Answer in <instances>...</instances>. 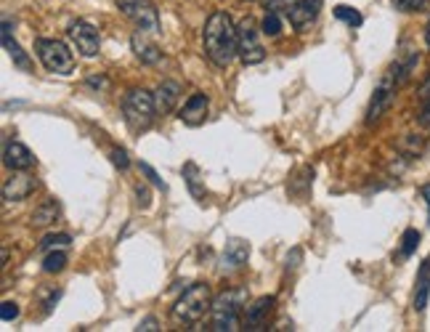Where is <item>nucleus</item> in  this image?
<instances>
[{"mask_svg":"<svg viewBox=\"0 0 430 332\" xmlns=\"http://www.w3.org/2000/svg\"><path fill=\"white\" fill-rule=\"evenodd\" d=\"M202 43H205V53L215 67H229L237 53V27L231 21L229 14L215 11L210 19L205 21V32H202Z\"/></svg>","mask_w":430,"mask_h":332,"instance_id":"1","label":"nucleus"},{"mask_svg":"<svg viewBox=\"0 0 430 332\" xmlns=\"http://www.w3.org/2000/svg\"><path fill=\"white\" fill-rule=\"evenodd\" d=\"M213 306V298H210V287L205 282H194L189 284L183 295H181L176 306H173V319L178 324H197L210 311Z\"/></svg>","mask_w":430,"mask_h":332,"instance_id":"2","label":"nucleus"},{"mask_svg":"<svg viewBox=\"0 0 430 332\" xmlns=\"http://www.w3.org/2000/svg\"><path fill=\"white\" fill-rule=\"evenodd\" d=\"M244 303H247V292H244V290H226V292H220L218 298L213 301V306H210L213 330H218V332L240 330Z\"/></svg>","mask_w":430,"mask_h":332,"instance_id":"3","label":"nucleus"},{"mask_svg":"<svg viewBox=\"0 0 430 332\" xmlns=\"http://www.w3.org/2000/svg\"><path fill=\"white\" fill-rule=\"evenodd\" d=\"M122 114H125V122L133 133L146 131L154 117H157V107H154V93L144 91V88H133V91L125 93L122 99Z\"/></svg>","mask_w":430,"mask_h":332,"instance_id":"4","label":"nucleus"},{"mask_svg":"<svg viewBox=\"0 0 430 332\" xmlns=\"http://www.w3.org/2000/svg\"><path fill=\"white\" fill-rule=\"evenodd\" d=\"M266 9L279 11L284 19H290L295 30H306L311 21L319 16L321 0H266Z\"/></svg>","mask_w":430,"mask_h":332,"instance_id":"5","label":"nucleus"},{"mask_svg":"<svg viewBox=\"0 0 430 332\" xmlns=\"http://www.w3.org/2000/svg\"><path fill=\"white\" fill-rule=\"evenodd\" d=\"M35 50L41 56L43 67L48 72H53V75H70L75 70V56H72V50L61 41L41 38V41H35Z\"/></svg>","mask_w":430,"mask_h":332,"instance_id":"6","label":"nucleus"},{"mask_svg":"<svg viewBox=\"0 0 430 332\" xmlns=\"http://www.w3.org/2000/svg\"><path fill=\"white\" fill-rule=\"evenodd\" d=\"M117 9L141 32H160V16H157V9L151 0H117Z\"/></svg>","mask_w":430,"mask_h":332,"instance_id":"7","label":"nucleus"},{"mask_svg":"<svg viewBox=\"0 0 430 332\" xmlns=\"http://www.w3.org/2000/svg\"><path fill=\"white\" fill-rule=\"evenodd\" d=\"M237 53L240 59L250 67V64H260L266 59V50L258 41V30L250 19H242L240 27H237Z\"/></svg>","mask_w":430,"mask_h":332,"instance_id":"8","label":"nucleus"},{"mask_svg":"<svg viewBox=\"0 0 430 332\" xmlns=\"http://www.w3.org/2000/svg\"><path fill=\"white\" fill-rule=\"evenodd\" d=\"M401 82L396 80V75L388 70V75L380 80V85L375 88L372 93V101H370V109H367V125H375V122L380 120L382 114L390 109V104L396 99V88H399Z\"/></svg>","mask_w":430,"mask_h":332,"instance_id":"9","label":"nucleus"},{"mask_svg":"<svg viewBox=\"0 0 430 332\" xmlns=\"http://www.w3.org/2000/svg\"><path fill=\"white\" fill-rule=\"evenodd\" d=\"M67 35H70L75 48L80 50L85 59H93L99 53V30L93 24H88V21H72Z\"/></svg>","mask_w":430,"mask_h":332,"instance_id":"10","label":"nucleus"},{"mask_svg":"<svg viewBox=\"0 0 430 332\" xmlns=\"http://www.w3.org/2000/svg\"><path fill=\"white\" fill-rule=\"evenodd\" d=\"M35 186H38L35 176H30V173L24 171H14V176L3 183V197L9 202H19L24 197H30L32 191H35Z\"/></svg>","mask_w":430,"mask_h":332,"instance_id":"11","label":"nucleus"},{"mask_svg":"<svg viewBox=\"0 0 430 332\" xmlns=\"http://www.w3.org/2000/svg\"><path fill=\"white\" fill-rule=\"evenodd\" d=\"M274 295H263L258 301L244 309V330H263L269 324V314L274 311Z\"/></svg>","mask_w":430,"mask_h":332,"instance_id":"12","label":"nucleus"},{"mask_svg":"<svg viewBox=\"0 0 430 332\" xmlns=\"http://www.w3.org/2000/svg\"><path fill=\"white\" fill-rule=\"evenodd\" d=\"M208 107H210V101L205 93H191L189 101L183 104V109L178 112V117L183 125H189V128H197L202 122L208 120Z\"/></svg>","mask_w":430,"mask_h":332,"instance_id":"13","label":"nucleus"},{"mask_svg":"<svg viewBox=\"0 0 430 332\" xmlns=\"http://www.w3.org/2000/svg\"><path fill=\"white\" fill-rule=\"evenodd\" d=\"M247 255H250L247 242L229 240V242H226V250H223V255H220V272H223V274L240 272L242 266L247 263Z\"/></svg>","mask_w":430,"mask_h":332,"instance_id":"14","label":"nucleus"},{"mask_svg":"<svg viewBox=\"0 0 430 332\" xmlns=\"http://www.w3.org/2000/svg\"><path fill=\"white\" fill-rule=\"evenodd\" d=\"M3 162H6V168H11V171H30L32 165H35V154L21 141H11L6 144V149H3Z\"/></svg>","mask_w":430,"mask_h":332,"instance_id":"15","label":"nucleus"},{"mask_svg":"<svg viewBox=\"0 0 430 332\" xmlns=\"http://www.w3.org/2000/svg\"><path fill=\"white\" fill-rule=\"evenodd\" d=\"M181 99V85L178 82H162L160 88L154 91V107H157V114H168V112L176 109V104Z\"/></svg>","mask_w":430,"mask_h":332,"instance_id":"16","label":"nucleus"},{"mask_svg":"<svg viewBox=\"0 0 430 332\" xmlns=\"http://www.w3.org/2000/svg\"><path fill=\"white\" fill-rule=\"evenodd\" d=\"M130 48H133V53H136L144 64H160L162 61V50L151 41H146L141 32H136V35L130 38Z\"/></svg>","mask_w":430,"mask_h":332,"instance_id":"17","label":"nucleus"},{"mask_svg":"<svg viewBox=\"0 0 430 332\" xmlns=\"http://www.w3.org/2000/svg\"><path fill=\"white\" fill-rule=\"evenodd\" d=\"M3 48L9 50V56L14 59V64L19 67V70L30 72L32 70V61L30 56L21 50V45L16 41H11V21H3Z\"/></svg>","mask_w":430,"mask_h":332,"instance_id":"18","label":"nucleus"},{"mask_svg":"<svg viewBox=\"0 0 430 332\" xmlns=\"http://www.w3.org/2000/svg\"><path fill=\"white\" fill-rule=\"evenodd\" d=\"M430 298V258L422 261L420 277H417V292H414V311H425Z\"/></svg>","mask_w":430,"mask_h":332,"instance_id":"19","label":"nucleus"},{"mask_svg":"<svg viewBox=\"0 0 430 332\" xmlns=\"http://www.w3.org/2000/svg\"><path fill=\"white\" fill-rule=\"evenodd\" d=\"M56 218H59V205L53 200H48L32 213V226H48V223H53Z\"/></svg>","mask_w":430,"mask_h":332,"instance_id":"20","label":"nucleus"},{"mask_svg":"<svg viewBox=\"0 0 430 332\" xmlns=\"http://www.w3.org/2000/svg\"><path fill=\"white\" fill-rule=\"evenodd\" d=\"M183 178L189 183L191 194H194L197 200H202V197H205V189L200 186V168H197L194 162H186V165H183Z\"/></svg>","mask_w":430,"mask_h":332,"instance_id":"21","label":"nucleus"},{"mask_svg":"<svg viewBox=\"0 0 430 332\" xmlns=\"http://www.w3.org/2000/svg\"><path fill=\"white\" fill-rule=\"evenodd\" d=\"M64 266H67V252L50 250L48 255H45V261H43V272L59 274V272H64Z\"/></svg>","mask_w":430,"mask_h":332,"instance_id":"22","label":"nucleus"},{"mask_svg":"<svg viewBox=\"0 0 430 332\" xmlns=\"http://www.w3.org/2000/svg\"><path fill=\"white\" fill-rule=\"evenodd\" d=\"M260 30H263V35H269V38H279V32H281V14L279 11H269V14H266V19H263V24H260Z\"/></svg>","mask_w":430,"mask_h":332,"instance_id":"23","label":"nucleus"},{"mask_svg":"<svg viewBox=\"0 0 430 332\" xmlns=\"http://www.w3.org/2000/svg\"><path fill=\"white\" fill-rule=\"evenodd\" d=\"M335 19L345 21L348 27H359L361 21H364V16L356 9H350V6H335Z\"/></svg>","mask_w":430,"mask_h":332,"instance_id":"24","label":"nucleus"},{"mask_svg":"<svg viewBox=\"0 0 430 332\" xmlns=\"http://www.w3.org/2000/svg\"><path fill=\"white\" fill-rule=\"evenodd\" d=\"M417 245H420V232L417 229H407L404 237H401V255L409 258L412 252L417 250Z\"/></svg>","mask_w":430,"mask_h":332,"instance_id":"25","label":"nucleus"},{"mask_svg":"<svg viewBox=\"0 0 430 332\" xmlns=\"http://www.w3.org/2000/svg\"><path fill=\"white\" fill-rule=\"evenodd\" d=\"M70 245H72L70 234H48V237H43L41 250H56V247H70Z\"/></svg>","mask_w":430,"mask_h":332,"instance_id":"26","label":"nucleus"},{"mask_svg":"<svg viewBox=\"0 0 430 332\" xmlns=\"http://www.w3.org/2000/svg\"><path fill=\"white\" fill-rule=\"evenodd\" d=\"M19 316V306L14 301H3V306H0V319L3 322H14Z\"/></svg>","mask_w":430,"mask_h":332,"instance_id":"27","label":"nucleus"},{"mask_svg":"<svg viewBox=\"0 0 430 332\" xmlns=\"http://www.w3.org/2000/svg\"><path fill=\"white\" fill-rule=\"evenodd\" d=\"M141 173H144V176H146V178H149L151 183H154V186H157V189H168V186H165V181H162L160 178V173L154 171V168H151V165H146V162H141Z\"/></svg>","mask_w":430,"mask_h":332,"instance_id":"28","label":"nucleus"},{"mask_svg":"<svg viewBox=\"0 0 430 332\" xmlns=\"http://www.w3.org/2000/svg\"><path fill=\"white\" fill-rule=\"evenodd\" d=\"M393 6L399 11H422L428 6V0H393Z\"/></svg>","mask_w":430,"mask_h":332,"instance_id":"29","label":"nucleus"},{"mask_svg":"<svg viewBox=\"0 0 430 332\" xmlns=\"http://www.w3.org/2000/svg\"><path fill=\"white\" fill-rule=\"evenodd\" d=\"M109 157H112V162H114V165L120 168V171H128V168H130L128 151H125V149H112Z\"/></svg>","mask_w":430,"mask_h":332,"instance_id":"30","label":"nucleus"},{"mask_svg":"<svg viewBox=\"0 0 430 332\" xmlns=\"http://www.w3.org/2000/svg\"><path fill=\"white\" fill-rule=\"evenodd\" d=\"M61 298V290H48V292H43V309L45 311H50V306L59 301Z\"/></svg>","mask_w":430,"mask_h":332,"instance_id":"31","label":"nucleus"},{"mask_svg":"<svg viewBox=\"0 0 430 332\" xmlns=\"http://www.w3.org/2000/svg\"><path fill=\"white\" fill-rule=\"evenodd\" d=\"M136 197H139L141 208H149V191L144 189V186H136Z\"/></svg>","mask_w":430,"mask_h":332,"instance_id":"32","label":"nucleus"},{"mask_svg":"<svg viewBox=\"0 0 430 332\" xmlns=\"http://www.w3.org/2000/svg\"><path fill=\"white\" fill-rule=\"evenodd\" d=\"M417 120H420V125H430V99H425V107H422Z\"/></svg>","mask_w":430,"mask_h":332,"instance_id":"33","label":"nucleus"},{"mask_svg":"<svg viewBox=\"0 0 430 332\" xmlns=\"http://www.w3.org/2000/svg\"><path fill=\"white\" fill-rule=\"evenodd\" d=\"M149 330H157V322H154V319H146V322L139 324V332H149Z\"/></svg>","mask_w":430,"mask_h":332,"instance_id":"34","label":"nucleus"},{"mask_svg":"<svg viewBox=\"0 0 430 332\" xmlns=\"http://www.w3.org/2000/svg\"><path fill=\"white\" fill-rule=\"evenodd\" d=\"M420 96L422 99H430V77L420 85Z\"/></svg>","mask_w":430,"mask_h":332,"instance_id":"35","label":"nucleus"},{"mask_svg":"<svg viewBox=\"0 0 430 332\" xmlns=\"http://www.w3.org/2000/svg\"><path fill=\"white\" fill-rule=\"evenodd\" d=\"M422 197H425V202H428V208H430V183H428V186H422Z\"/></svg>","mask_w":430,"mask_h":332,"instance_id":"36","label":"nucleus"},{"mask_svg":"<svg viewBox=\"0 0 430 332\" xmlns=\"http://www.w3.org/2000/svg\"><path fill=\"white\" fill-rule=\"evenodd\" d=\"M104 82H107V80H104V77H90V80H88V85H99V88H101V85H104Z\"/></svg>","mask_w":430,"mask_h":332,"instance_id":"37","label":"nucleus"},{"mask_svg":"<svg viewBox=\"0 0 430 332\" xmlns=\"http://www.w3.org/2000/svg\"><path fill=\"white\" fill-rule=\"evenodd\" d=\"M425 41H428V48H430V21H428V30H425Z\"/></svg>","mask_w":430,"mask_h":332,"instance_id":"38","label":"nucleus"}]
</instances>
